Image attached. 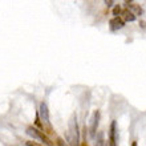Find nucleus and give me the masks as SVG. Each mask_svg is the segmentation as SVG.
I'll list each match as a JSON object with an SVG mask.
<instances>
[{"mask_svg": "<svg viewBox=\"0 0 146 146\" xmlns=\"http://www.w3.org/2000/svg\"><path fill=\"white\" fill-rule=\"evenodd\" d=\"M96 146H106L104 131H98L96 134Z\"/></svg>", "mask_w": 146, "mask_h": 146, "instance_id": "9", "label": "nucleus"}, {"mask_svg": "<svg viewBox=\"0 0 146 146\" xmlns=\"http://www.w3.org/2000/svg\"><path fill=\"white\" fill-rule=\"evenodd\" d=\"M54 145H56V146H69L68 143L65 142V141H64V139L61 138V137H57V138H56V142H54Z\"/></svg>", "mask_w": 146, "mask_h": 146, "instance_id": "10", "label": "nucleus"}, {"mask_svg": "<svg viewBox=\"0 0 146 146\" xmlns=\"http://www.w3.org/2000/svg\"><path fill=\"white\" fill-rule=\"evenodd\" d=\"M139 24H141V27H142V28H146V23H145V21H141Z\"/></svg>", "mask_w": 146, "mask_h": 146, "instance_id": "15", "label": "nucleus"}, {"mask_svg": "<svg viewBox=\"0 0 146 146\" xmlns=\"http://www.w3.org/2000/svg\"><path fill=\"white\" fill-rule=\"evenodd\" d=\"M108 146H117V122L111 121L110 127H109V139H108Z\"/></svg>", "mask_w": 146, "mask_h": 146, "instance_id": "5", "label": "nucleus"}, {"mask_svg": "<svg viewBox=\"0 0 146 146\" xmlns=\"http://www.w3.org/2000/svg\"><path fill=\"white\" fill-rule=\"evenodd\" d=\"M123 27H125V23L122 21V19L119 16L109 20V28H110V31H118V29H121Z\"/></svg>", "mask_w": 146, "mask_h": 146, "instance_id": "6", "label": "nucleus"}, {"mask_svg": "<svg viewBox=\"0 0 146 146\" xmlns=\"http://www.w3.org/2000/svg\"><path fill=\"white\" fill-rule=\"evenodd\" d=\"M27 134L33 137V138H36V139H40L41 142H44L45 146H54L53 141H52L44 131H41L40 129H37V127H35V126H28L27 127Z\"/></svg>", "mask_w": 146, "mask_h": 146, "instance_id": "3", "label": "nucleus"}, {"mask_svg": "<svg viewBox=\"0 0 146 146\" xmlns=\"http://www.w3.org/2000/svg\"><path fill=\"white\" fill-rule=\"evenodd\" d=\"M38 117H40V121H41L42 125V131L48 134H53V127H52V123L49 121V110H48V106H46L45 102H41L40 104V108H38Z\"/></svg>", "mask_w": 146, "mask_h": 146, "instance_id": "1", "label": "nucleus"}, {"mask_svg": "<svg viewBox=\"0 0 146 146\" xmlns=\"http://www.w3.org/2000/svg\"><path fill=\"white\" fill-rule=\"evenodd\" d=\"M121 11H122V8L119 7V5H115V7L113 8V15H114V17H117V16L121 13Z\"/></svg>", "mask_w": 146, "mask_h": 146, "instance_id": "11", "label": "nucleus"}, {"mask_svg": "<svg viewBox=\"0 0 146 146\" xmlns=\"http://www.w3.org/2000/svg\"><path fill=\"white\" fill-rule=\"evenodd\" d=\"M125 4L127 5V9H133V13H134L135 16L137 15H143V9H142V7H139L138 4H135L134 1H125Z\"/></svg>", "mask_w": 146, "mask_h": 146, "instance_id": "8", "label": "nucleus"}, {"mask_svg": "<svg viewBox=\"0 0 146 146\" xmlns=\"http://www.w3.org/2000/svg\"><path fill=\"white\" fill-rule=\"evenodd\" d=\"M119 15H121L119 17L122 19L123 23H131V21H134V20L137 19V16H135L134 13L130 11V9H127V8H123Z\"/></svg>", "mask_w": 146, "mask_h": 146, "instance_id": "7", "label": "nucleus"}, {"mask_svg": "<svg viewBox=\"0 0 146 146\" xmlns=\"http://www.w3.org/2000/svg\"><path fill=\"white\" fill-rule=\"evenodd\" d=\"M105 4H106V5H108V7H111V5H113V4H114V1H111V0H106V1H105Z\"/></svg>", "mask_w": 146, "mask_h": 146, "instance_id": "13", "label": "nucleus"}, {"mask_svg": "<svg viewBox=\"0 0 146 146\" xmlns=\"http://www.w3.org/2000/svg\"><path fill=\"white\" fill-rule=\"evenodd\" d=\"M69 145L70 146H80V131H78V125H77V115L73 113L69 118Z\"/></svg>", "mask_w": 146, "mask_h": 146, "instance_id": "2", "label": "nucleus"}, {"mask_svg": "<svg viewBox=\"0 0 146 146\" xmlns=\"http://www.w3.org/2000/svg\"><path fill=\"white\" fill-rule=\"evenodd\" d=\"M80 146H89V145H88V142H86V139H84V141L81 142V145H80Z\"/></svg>", "mask_w": 146, "mask_h": 146, "instance_id": "14", "label": "nucleus"}, {"mask_svg": "<svg viewBox=\"0 0 146 146\" xmlns=\"http://www.w3.org/2000/svg\"><path fill=\"white\" fill-rule=\"evenodd\" d=\"M131 146H137V141H133V142H131Z\"/></svg>", "mask_w": 146, "mask_h": 146, "instance_id": "16", "label": "nucleus"}, {"mask_svg": "<svg viewBox=\"0 0 146 146\" xmlns=\"http://www.w3.org/2000/svg\"><path fill=\"white\" fill-rule=\"evenodd\" d=\"M25 145H27V146H44V145H41V143L33 142V141H27V142H25Z\"/></svg>", "mask_w": 146, "mask_h": 146, "instance_id": "12", "label": "nucleus"}, {"mask_svg": "<svg viewBox=\"0 0 146 146\" xmlns=\"http://www.w3.org/2000/svg\"><path fill=\"white\" fill-rule=\"evenodd\" d=\"M98 123H100V110H94L90 118V127H89V134L92 138H96Z\"/></svg>", "mask_w": 146, "mask_h": 146, "instance_id": "4", "label": "nucleus"}]
</instances>
